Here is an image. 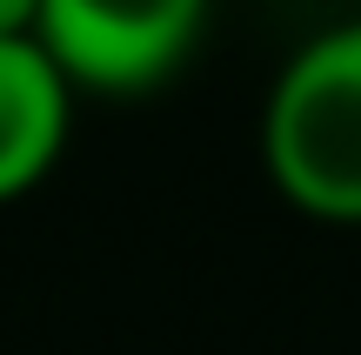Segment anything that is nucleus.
Returning <instances> with one entry per match:
<instances>
[{
	"label": "nucleus",
	"mask_w": 361,
	"mask_h": 355,
	"mask_svg": "<svg viewBox=\"0 0 361 355\" xmlns=\"http://www.w3.org/2000/svg\"><path fill=\"white\" fill-rule=\"evenodd\" d=\"M261 168L288 208L361 222V20L301 40L261 107Z\"/></svg>",
	"instance_id": "1"
},
{
	"label": "nucleus",
	"mask_w": 361,
	"mask_h": 355,
	"mask_svg": "<svg viewBox=\"0 0 361 355\" xmlns=\"http://www.w3.org/2000/svg\"><path fill=\"white\" fill-rule=\"evenodd\" d=\"M214 0H40V47L74 94H154L188 67Z\"/></svg>",
	"instance_id": "2"
},
{
	"label": "nucleus",
	"mask_w": 361,
	"mask_h": 355,
	"mask_svg": "<svg viewBox=\"0 0 361 355\" xmlns=\"http://www.w3.org/2000/svg\"><path fill=\"white\" fill-rule=\"evenodd\" d=\"M74 128V88L40 40H0V208L54 174Z\"/></svg>",
	"instance_id": "3"
},
{
	"label": "nucleus",
	"mask_w": 361,
	"mask_h": 355,
	"mask_svg": "<svg viewBox=\"0 0 361 355\" xmlns=\"http://www.w3.org/2000/svg\"><path fill=\"white\" fill-rule=\"evenodd\" d=\"M40 34V0H0V40H34Z\"/></svg>",
	"instance_id": "4"
}]
</instances>
